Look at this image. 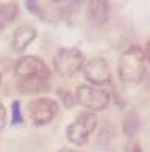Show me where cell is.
Here are the masks:
<instances>
[{
  "label": "cell",
  "mask_w": 150,
  "mask_h": 152,
  "mask_svg": "<svg viewBox=\"0 0 150 152\" xmlns=\"http://www.w3.org/2000/svg\"><path fill=\"white\" fill-rule=\"evenodd\" d=\"M144 53H145V59L150 61V40L147 42V45H145V50H144Z\"/></svg>",
  "instance_id": "obj_17"
},
{
  "label": "cell",
  "mask_w": 150,
  "mask_h": 152,
  "mask_svg": "<svg viewBox=\"0 0 150 152\" xmlns=\"http://www.w3.org/2000/svg\"><path fill=\"white\" fill-rule=\"evenodd\" d=\"M139 128H141V122H139L137 114L133 112V110L128 112L123 118V133H125V136L133 138L137 131H139Z\"/></svg>",
  "instance_id": "obj_12"
},
{
  "label": "cell",
  "mask_w": 150,
  "mask_h": 152,
  "mask_svg": "<svg viewBox=\"0 0 150 152\" xmlns=\"http://www.w3.org/2000/svg\"><path fill=\"white\" fill-rule=\"evenodd\" d=\"M0 85H2V74H0Z\"/></svg>",
  "instance_id": "obj_20"
},
{
  "label": "cell",
  "mask_w": 150,
  "mask_h": 152,
  "mask_svg": "<svg viewBox=\"0 0 150 152\" xmlns=\"http://www.w3.org/2000/svg\"><path fill=\"white\" fill-rule=\"evenodd\" d=\"M29 117L35 126L51 123L59 112V104L51 98H37L29 102Z\"/></svg>",
  "instance_id": "obj_6"
},
{
  "label": "cell",
  "mask_w": 150,
  "mask_h": 152,
  "mask_svg": "<svg viewBox=\"0 0 150 152\" xmlns=\"http://www.w3.org/2000/svg\"><path fill=\"white\" fill-rule=\"evenodd\" d=\"M145 53L141 47L133 45L121 53L118 59V77L123 83H137L145 74Z\"/></svg>",
  "instance_id": "obj_1"
},
{
  "label": "cell",
  "mask_w": 150,
  "mask_h": 152,
  "mask_svg": "<svg viewBox=\"0 0 150 152\" xmlns=\"http://www.w3.org/2000/svg\"><path fill=\"white\" fill-rule=\"evenodd\" d=\"M18 88L24 94H40L50 90V82L43 79H19Z\"/></svg>",
  "instance_id": "obj_10"
},
{
  "label": "cell",
  "mask_w": 150,
  "mask_h": 152,
  "mask_svg": "<svg viewBox=\"0 0 150 152\" xmlns=\"http://www.w3.org/2000/svg\"><path fill=\"white\" fill-rule=\"evenodd\" d=\"M14 74L19 79H43L50 80L51 69L46 66V63L38 56H22L14 66Z\"/></svg>",
  "instance_id": "obj_5"
},
{
  "label": "cell",
  "mask_w": 150,
  "mask_h": 152,
  "mask_svg": "<svg viewBox=\"0 0 150 152\" xmlns=\"http://www.w3.org/2000/svg\"><path fill=\"white\" fill-rule=\"evenodd\" d=\"M75 99L77 102L86 107L90 112H99L109 107L110 104V94L107 90L91 87V85H78L75 91Z\"/></svg>",
  "instance_id": "obj_4"
},
{
  "label": "cell",
  "mask_w": 150,
  "mask_h": 152,
  "mask_svg": "<svg viewBox=\"0 0 150 152\" xmlns=\"http://www.w3.org/2000/svg\"><path fill=\"white\" fill-rule=\"evenodd\" d=\"M54 69L59 75L72 77L78 74L85 66V55L78 48H59L53 59Z\"/></svg>",
  "instance_id": "obj_3"
},
{
  "label": "cell",
  "mask_w": 150,
  "mask_h": 152,
  "mask_svg": "<svg viewBox=\"0 0 150 152\" xmlns=\"http://www.w3.org/2000/svg\"><path fill=\"white\" fill-rule=\"evenodd\" d=\"M26 7H27V10H29L30 13H34L35 16H38V18H43V10H42V7H40L38 2H32V0H29V2H26Z\"/></svg>",
  "instance_id": "obj_14"
},
{
  "label": "cell",
  "mask_w": 150,
  "mask_h": 152,
  "mask_svg": "<svg viewBox=\"0 0 150 152\" xmlns=\"http://www.w3.org/2000/svg\"><path fill=\"white\" fill-rule=\"evenodd\" d=\"M59 152H75V151H72V149H67V147H66V149H61Z\"/></svg>",
  "instance_id": "obj_19"
},
{
  "label": "cell",
  "mask_w": 150,
  "mask_h": 152,
  "mask_svg": "<svg viewBox=\"0 0 150 152\" xmlns=\"http://www.w3.org/2000/svg\"><path fill=\"white\" fill-rule=\"evenodd\" d=\"M131 152H142V149H141V144H137V142H136V144L133 146V151H131Z\"/></svg>",
  "instance_id": "obj_18"
},
{
  "label": "cell",
  "mask_w": 150,
  "mask_h": 152,
  "mask_svg": "<svg viewBox=\"0 0 150 152\" xmlns=\"http://www.w3.org/2000/svg\"><path fill=\"white\" fill-rule=\"evenodd\" d=\"M7 123V112H5V107H3V104L0 102V130L5 126Z\"/></svg>",
  "instance_id": "obj_16"
},
{
  "label": "cell",
  "mask_w": 150,
  "mask_h": 152,
  "mask_svg": "<svg viewBox=\"0 0 150 152\" xmlns=\"http://www.w3.org/2000/svg\"><path fill=\"white\" fill-rule=\"evenodd\" d=\"M98 126V115L94 112H82L78 114L74 122L66 128V136L67 139L75 146H83L90 141L93 131Z\"/></svg>",
  "instance_id": "obj_2"
},
{
  "label": "cell",
  "mask_w": 150,
  "mask_h": 152,
  "mask_svg": "<svg viewBox=\"0 0 150 152\" xmlns=\"http://www.w3.org/2000/svg\"><path fill=\"white\" fill-rule=\"evenodd\" d=\"M59 94L62 96V101H64V104H66L67 107H72V106H74L75 102H77V99H75L74 96H70V93H69V91L64 93L62 90H59Z\"/></svg>",
  "instance_id": "obj_15"
},
{
  "label": "cell",
  "mask_w": 150,
  "mask_h": 152,
  "mask_svg": "<svg viewBox=\"0 0 150 152\" xmlns=\"http://www.w3.org/2000/svg\"><path fill=\"white\" fill-rule=\"evenodd\" d=\"M37 32L30 26H19L13 34V40H11V48L16 53H22L29 45L35 40Z\"/></svg>",
  "instance_id": "obj_8"
},
{
  "label": "cell",
  "mask_w": 150,
  "mask_h": 152,
  "mask_svg": "<svg viewBox=\"0 0 150 152\" xmlns=\"http://www.w3.org/2000/svg\"><path fill=\"white\" fill-rule=\"evenodd\" d=\"M11 112H13V125H21L24 122V117L21 114V102L19 101H14L13 104H11Z\"/></svg>",
  "instance_id": "obj_13"
},
{
  "label": "cell",
  "mask_w": 150,
  "mask_h": 152,
  "mask_svg": "<svg viewBox=\"0 0 150 152\" xmlns=\"http://www.w3.org/2000/svg\"><path fill=\"white\" fill-rule=\"evenodd\" d=\"M109 11H110V5L109 2H90L88 3V19L94 26H104L109 19Z\"/></svg>",
  "instance_id": "obj_9"
},
{
  "label": "cell",
  "mask_w": 150,
  "mask_h": 152,
  "mask_svg": "<svg viewBox=\"0 0 150 152\" xmlns=\"http://www.w3.org/2000/svg\"><path fill=\"white\" fill-rule=\"evenodd\" d=\"M83 75L91 85L102 87V85H107L110 82L112 71H110V66H109L107 59L96 56V58H91L83 66Z\"/></svg>",
  "instance_id": "obj_7"
},
{
  "label": "cell",
  "mask_w": 150,
  "mask_h": 152,
  "mask_svg": "<svg viewBox=\"0 0 150 152\" xmlns=\"http://www.w3.org/2000/svg\"><path fill=\"white\" fill-rule=\"evenodd\" d=\"M18 16V5L13 2H3L0 3V31L5 29L11 21Z\"/></svg>",
  "instance_id": "obj_11"
}]
</instances>
